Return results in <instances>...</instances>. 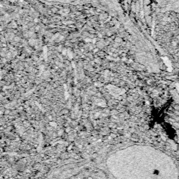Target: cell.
Returning <instances> with one entry per match:
<instances>
[{"label":"cell","mask_w":179,"mask_h":179,"mask_svg":"<svg viewBox=\"0 0 179 179\" xmlns=\"http://www.w3.org/2000/svg\"><path fill=\"white\" fill-rule=\"evenodd\" d=\"M161 12L179 13V0H155Z\"/></svg>","instance_id":"6da1fadb"},{"label":"cell","mask_w":179,"mask_h":179,"mask_svg":"<svg viewBox=\"0 0 179 179\" xmlns=\"http://www.w3.org/2000/svg\"><path fill=\"white\" fill-rule=\"evenodd\" d=\"M51 125L52 126H56V124L55 122H51Z\"/></svg>","instance_id":"7a4b0ae2"},{"label":"cell","mask_w":179,"mask_h":179,"mask_svg":"<svg viewBox=\"0 0 179 179\" xmlns=\"http://www.w3.org/2000/svg\"><path fill=\"white\" fill-rule=\"evenodd\" d=\"M66 132H69V128H68V129H66Z\"/></svg>","instance_id":"3957f363"},{"label":"cell","mask_w":179,"mask_h":179,"mask_svg":"<svg viewBox=\"0 0 179 179\" xmlns=\"http://www.w3.org/2000/svg\"><path fill=\"white\" fill-rule=\"evenodd\" d=\"M97 49H95L94 50V52H97Z\"/></svg>","instance_id":"277c9868"}]
</instances>
